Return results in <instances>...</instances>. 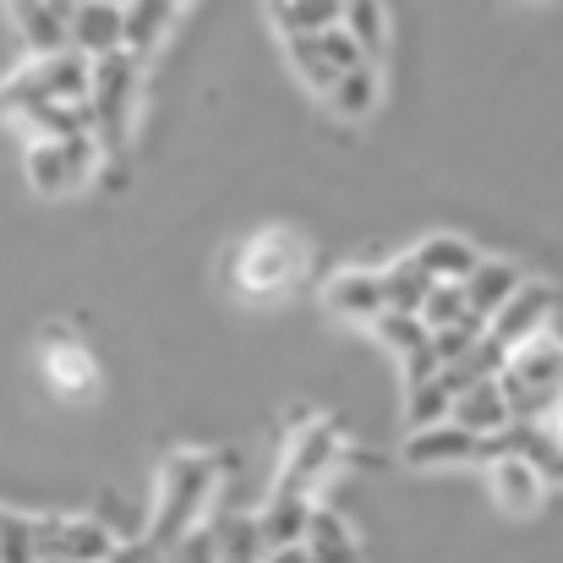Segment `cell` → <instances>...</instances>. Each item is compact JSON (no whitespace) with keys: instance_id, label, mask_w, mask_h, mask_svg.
<instances>
[{"instance_id":"cell-2","label":"cell","mask_w":563,"mask_h":563,"mask_svg":"<svg viewBox=\"0 0 563 563\" xmlns=\"http://www.w3.org/2000/svg\"><path fill=\"white\" fill-rule=\"evenodd\" d=\"M498 383H504V394L515 405V421H542L563 399V345L553 334H537L531 345H520L509 356Z\"/></svg>"},{"instance_id":"cell-6","label":"cell","mask_w":563,"mask_h":563,"mask_svg":"<svg viewBox=\"0 0 563 563\" xmlns=\"http://www.w3.org/2000/svg\"><path fill=\"white\" fill-rule=\"evenodd\" d=\"M301 263H307V246L290 235V230H263V235H252L246 246H241V257H235V285L246 290V296H285L290 285H296V274H301Z\"/></svg>"},{"instance_id":"cell-26","label":"cell","mask_w":563,"mask_h":563,"mask_svg":"<svg viewBox=\"0 0 563 563\" xmlns=\"http://www.w3.org/2000/svg\"><path fill=\"white\" fill-rule=\"evenodd\" d=\"M340 5L345 0H268L279 33H323L340 22Z\"/></svg>"},{"instance_id":"cell-19","label":"cell","mask_w":563,"mask_h":563,"mask_svg":"<svg viewBox=\"0 0 563 563\" xmlns=\"http://www.w3.org/2000/svg\"><path fill=\"white\" fill-rule=\"evenodd\" d=\"M520 285H526V274H520L515 263H504V257H482V263L471 268V279H465V301H471L476 318H493Z\"/></svg>"},{"instance_id":"cell-9","label":"cell","mask_w":563,"mask_h":563,"mask_svg":"<svg viewBox=\"0 0 563 563\" xmlns=\"http://www.w3.org/2000/svg\"><path fill=\"white\" fill-rule=\"evenodd\" d=\"M121 553L110 526L66 515V520H38V559L44 563H110Z\"/></svg>"},{"instance_id":"cell-7","label":"cell","mask_w":563,"mask_h":563,"mask_svg":"<svg viewBox=\"0 0 563 563\" xmlns=\"http://www.w3.org/2000/svg\"><path fill=\"white\" fill-rule=\"evenodd\" d=\"M553 307H559V296H553V285H542V279H526L493 318H487V340L493 345H504L509 356L520 351V345H531L537 334H548V323H553Z\"/></svg>"},{"instance_id":"cell-28","label":"cell","mask_w":563,"mask_h":563,"mask_svg":"<svg viewBox=\"0 0 563 563\" xmlns=\"http://www.w3.org/2000/svg\"><path fill=\"white\" fill-rule=\"evenodd\" d=\"M465 318H476V312H471V301H465V285L438 279V285H432V296L421 301V323L438 334V329H454V323H465Z\"/></svg>"},{"instance_id":"cell-16","label":"cell","mask_w":563,"mask_h":563,"mask_svg":"<svg viewBox=\"0 0 563 563\" xmlns=\"http://www.w3.org/2000/svg\"><path fill=\"white\" fill-rule=\"evenodd\" d=\"M44 383L60 394V399H82L99 373H93V356L71 340V334H49V345H44Z\"/></svg>"},{"instance_id":"cell-21","label":"cell","mask_w":563,"mask_h":563,"mask_svg":"<svg viewBox=\"0 0 563 563\" xmlns=\"http://www.w3.org/2000/svg\"><path fill=\"white\" fill-rule=\"evenodd\" d=\"M181 0H126V49L132 55H148L159 49V38L170 33Z\"/></svg>"},{"instance_id":"cell-11","label":"cell","mask_w":563,"mask_h":563,"mask_svg":"<svg viewBox=\"0 0 563 563\" xmlns=\"http://www.w3.org/2000/svg\"><path fill=\"white\" fill-rule=\"evenodd\" d=\"M71 49L88 60L126 49V5L121 0H77L71 5Z\"/></svg>"},{"instance_id":"cell-3","label":"cell","mask_w":563,"mask_h":563,"mask_svg":"<svg viewBox=\"0 0 563 563\" xmlns=\"http://www.w3.org/2000/svg\"><path fill=\"white\" fill-rule=\"evenodd\" d=\"M93 93V60L77 49H55V55H33L11 82H5V110H27V104H88Z\"/></svg>"},{"instance_id":"cell-29","label":"cell","mask_w":563,"mask_h":563,"mask_svg":"<svg viewBox=\"0 0 563 563\" xmlns=\"http://www.w3.org/2000/svg\"><path fill=\"white\" fill-rule=\"evenodd\" d=\"M405 399H410V427H432V421H449V410H454V388H449V377H427V383H416V388H405Z\"/></svg>"},{"instance_id":"cell-27","label":"cell","mask_w":563,"mask_h":563,"mask_svg":"<svg viewBox=\"0 0 563 563\" xmlns=\"http://www.w3.org/2000/svg\"><path fill=\"white\" fill-rule=\"evenodd\" d=\"M0 563H44L38 559V520L0 509Z\"/></svg>"},{"instance_id":"cell-25","label":"cell","mask_w":563,"mask_h":563,"mask_svg":"<svg viewBox=\"0 0 563 563\" xmlns=\"http://www.w3.org/2000/svg\"><path fill=\"white\" fill-rule=\"evenodd\" d=\"M373 334L383 340V351H394L399 362L432 345V329L421 323V312H394V307H388V312H377V318H373Z\"/></svg>"},{"instance_id":"cell-24","label":"cell","mask_w":563,"mask_h":563,"mask_svg":"<svg viewBox=\"0 0 563 563\" xmlns=\"http://www.w3.org/2000/svg\"><path fill=\"white\" fill-rule=\"evenodd\" d=\"M285 49H290V66L301 71V82H307V88H318V93H329V88H334L340 66L329 60L323 33H285Z\"/></svg>"},{"instance_id":"cell-20","label":"cell","mask_w":563,"mask_h":563,"mask_svg":"<svg viewBox=\"0 0 563 563\" xmlns=\"http://www.w3.org/2000/svg\"><path fill=\"white\" fill-rule=\"evenodd\" d=\"M323 99L334 104V115H345V121H367V115L377 110V99H383V77H377V60H362V66L340 71V77H334V88H329Z\"/></svg>"},{"instance_id":"cell-10","label":"cell","mask_w":563,"mask_h":563,"mask_svg":"<svg viewBox=\"0 0 563 563\" xmlns=\"http://www.w3.org/2000/svg\"><path fill=\"white\" fill-rule=\"evenodd\" d=\"M340 460H345V438H340V427H334V421H307V427L290 438V449H285L279 482L312 493V487H323V476H329Z\"/></svg>"},{"instance_id":"cell-30","label":"cell","mask_w":563,"mask_h":563,"mask_svg":"<svg viewBox=\"0 0 563 563\" xmlns=\"http://www.w3.org/2000/svg\"><path fill=\"white\" fill-rule=\"evenodd\" d=\"M165 559L170 563H219V537H213V526H208V520H202V526H191Z\"/></svg>"},{"instance_id":"cell-1","label":"cell","mask_w":563,"mask_h":563,"mask_svg":"<svg viewBox=\"0 0 563 563\" xmlns=\"http://www.w3.org/2000/svg\"><path fill=\"white\" fill-rule=\"evenodd\" d=\"M219 493V460L213 454H176L159 476V498H154V520H148V548L170 553L191 526H202V509Z\"/></svg>"},{"instance_id":"cell-31","label":"cell","mask_w":563,"mask_h":563,"mask_svg":"<svg viewBox=\"0 0 563 563\" xmlns=\"http://www.w3.org/2000/svg\"><path fill=\"white\" fill-rule=\"evenodd\" d=\"M542 427H548V432H553V438L563 443V399L553 405V410H548V416H542Z\"/></svg>"},{"instance_id":"cell-22","label":"cell","mask_w":563,"mask_h":563,"mask_svg":"<svg viewBox=\"0 0 563 563\" xmlns=\"http://www.w3.org/2000/svg\"><path fill=\"white\" fill-rule=\"evenodd\" d=\"M383 274V301L394 307V312H421V301L432 296V274L416 263V257H399V263H388V268H377Z\"/></svg>"},{"instance_id":"cell-18","label":"cell","mask_w":563,"mask_h":563,"mask_svg":"<svg viewBox=\"0 0 563 563\" xmlns=\"http://www.w3.org/2000/svg\"><path fill=\"white\" fill-rule=\"evenodd\" d=\"M432 279H449V285H465L471 279V268L482 263V252L465 241V235H449V230H438V235H427L416 252H410Z\"/></svg>"},{"instance_id":"cell-5","label":"cell","mask_w":563,"mask_h":563,"mask_svg":"<svg viewBox=\"0 0 563 563\" xmlns=\"http://www.w3.org/2000/svg\"><path fill=\"white\" fill-rule=\"evenodd\" d=\"M99 170V137L77 132V137H33L27 143V181L44 197H66V191L88 187Z\"/></svg>"},{"instance_id":"cell-17","label":"cell","mask_w":563,"mask_h":563,"mask_svg":"<svg viewBox=\"0 0 563 563\" xmlns=\"http://www.w3.org/2000/svg\"><path fill=\"white\" fill-rule=\"evenodd\" d=\"M301 542H307L312 563H362V537L340 509H312V526Z\"/></svg>"},{"instance_id":"cell-23","label":"cell","mask_w":563,"mask_h":563,"mask_svg":"<svg viewBox=\"0 0 563 563\" xmlns=\"http://www.w3.org/2000/svg\"><path fill=\"white\" fill-rule=\"evenodd\" d=\"M340 27L362 44L367 60H377L388 49V5L383 0H345L340 5Z\"/></svg>"},{"instance_id":"cell-15","label":"cell","mask_w":563,"mask_h":563,"mask_svg":"<svg viewBox=\"0 0 563 563\" xmlns=\"http://www.w3.org/2000/svg\"><path fill=\"white\" fill-rule=\"evenodd\" d=\"M323 307L345 323H373L377 312H388L383 301V274L377 268H340L329 285H323Z\"/></svg>"},{"instance_id":"cell-12","label":"cell","mask_w":563,"mask_h":563,"mask_svg":"<svg viewBox=\"0 0 563 563\" xmlns=\"http://www.w3.org/2000/svg\"><path fill=\"white\" fill-rule=\"evenodd\" d=\"M449 421H460V427L476 432V438H504V432L515 427V405H509V394H504L498 377H476V383H465V388L454 394Z\"/></svg>"},{"instance_id":"cell-8","label":"cell","mask_w":563,"mask_h":563,"mask_svg":"<svg viewBox=\"0 0 563 563\" xmlns=\"http://www.w3.org/2000/svg\"><path fill=\"white\" fill-rule=\"evenodd\" d=\"M399 460L410 471H460V465H482V438L465 432L460 421H432V427H410Z\"/></svg>"},{"instance_id":"cell-4","label":"cell","mask_w":563,"mask_h":563,"mask_svg":"<svg viewBox=\"0 0 563 563\" xmlns=\"http://www.w3.org/2000/svg\"><path fill=\"white\" fill-rule=\"evenodd\" d=\"M137 88H143V55L132 49H115L104 60H93V137L121 148L126 132H132V115H137Z\"/></svg>"},{"instance_id":"cell-13","label":"cell","mask_w":563,"mask_h":563,"mask_svg":"<svg viewBox=\"0 0 563 563\" xmlns=\"http://www.w3.org/2000/svg\"><path fill=\"white\" fill-rule=\"evenodd\" d=\"M312 493L307 487H290V482H274V493H268V504L257 509V531H263V553H274V548H290V542H301L307 537V526H312Z\"/></svg>"},{"instance_id":"cell-14","label":"cell","mask_w":563,"mask_h":563,"mask_svg":"<svg viewBox=\"0 0 563 563\" xmlns=\"http://www.w3.org/2000/svg\"><path fill=\"white\" fill-rule=\"evenodd\" d=\"M487 482H493V498H498L504 515H537L542 498H548V476L526 454H498L487 465Z\"/></svg>"}]
</instances>
